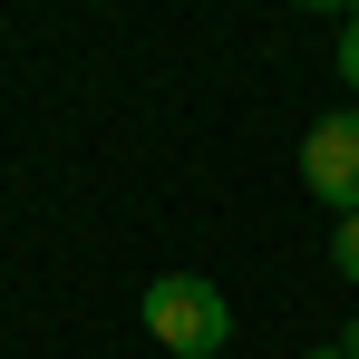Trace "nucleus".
<instances>
[{"label":"nucleus","instance_id":"4","mask_svg":"<svg viewBox=\"0 0 359 359\" xmlns=\"http://www.w3.org/2000/svg\"><path fill=\"white\" fill-rule=\"evenodd\" d=\"M340 78H350V88H359V10H350V20H340Z\"/></svg>","mask_w":359,"mask_h":359},{"label":"nucleus","instance_id":"5","mask_svg":"<svg viewBox=\"0 0 359 359\" xmlns=\"http://www.w3.org/2000/svg\"><path fill=\"white\" fill-rule=\"evenodd\" d=\"M311 359H340V350H311Z\"/></svg>","mask_w":359,"mask_h":359},{"label":"nucleus","instance_id":"1","mask_svg":"<svg viewBox=\"0 0 359 359\" xmlns=\"http://www.w3.org/2000/svg\"><path fill=\"white\" fill-rule=\"evenodd\" d=\"M146 330L175 359H214L233 340V311H224V292H214L204 272H156V282H146Z\"/></svg>","mask_w":359,"mask_h":359},{"label":"nucleus","instance_id":"2","mask_svg":"<svg viewBox=\"0 0 359 359\" xmlns=\"http://www.w3.org/2000/svg\"><path fill=\"white\" fill-rule=\"evenodd\" d=\"M301 184L330 214H359V107H340V117H320L301 136Z\"/></svg>","mask_w":359,"mask_h":359},{"label":"nucleus","instance_id":"3","mask_svg":"<svg viewBox=\"0 0 359 359\" xmlns=\"http://www.w3.org/2000/svg\"><path fill=\"white\" fill-rule=\"evenodd\" d=\"M330 262H340V282H359V214H340V233H330Z\"/></svg>","mask_w":359,"mask_h":359}]
</instances>
